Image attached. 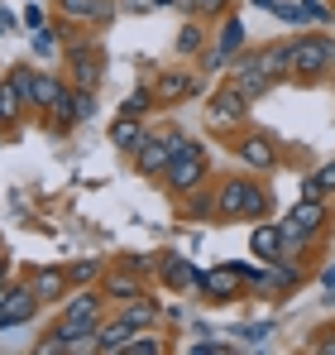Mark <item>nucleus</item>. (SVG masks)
Segmentation results:
<instances>
[{
    "label": "nucleus",
    "instance_id": "obj_1",
    "mask_svg": "<svg viewBox=\"0 0 335 355\" xmlns=\"http://www.w3.org/2000/svg\"><path fill=\"white\" fill-rule=\"evenodd\" d=\"M269 211H273V192L249 168L216 182V221H264Z\"/></svg>",
    "mask_w": 335,
    "mask_h": 355
},
{
    "label": "nucleus",
    "instance_id": "obj_2",
    "mask_svg": "<svg viewBox=\"0 0 335 355\" xmlns=\"http://www.w3.org/2000/svg\"><path fill=\"white\" fill-rule=\"evenodd\" d=\"M62 72L82 92H96L101 87V77H106V49H101V34L96 29H87V34L77 29L72 39H62Z\"/></svg>",
    "mask_w": 335,
    "mask_h": 355
},
{
    "label": "nucleus",
    "instance_id": "obj_3",
    "mask_svg": "<svg viewBox=\"0 0 335 355\" xmlns=\"http://www.w3.org/2000/svg\"><path fill=\"white\" fill-rule=\"evenodd\" d=\"M331 72H335V39L331 34H292V67H287L292 87H316Z\"/></svg>",
    "mask_w": 335,
    "mask_h": 355
},
{
    "label": "nucleus",
    "instance_id": "obj_4",
    "mask_svg": "<svg viewBox=\"0 0 335 355\" xmlns=\"http://www.w3.org/2000/svg\"><path fill=\"white\" fill-rule=\"evenodd\" d=\"M230 154H235V164L249 168V173H278L282 168L278 135H273V130H259V125L235 130V135H230Z\"/></svg>",
    "mask_w": 335,
    "mask_h": 355
},
{
    "label": "nucleus",
    "instance_id": "obj_5",
    "mask_svg": "<svg viewBox=\"0 0 335 355\" xmlns=\"http://www.w3.org/2000/svg\"><path fill=\"white\" fill-rule=\"evenodd\" d=\"M206 182H211V154H206L201 139H192V144L163 168V178H159V187H163L172 202L187 197V192H197V187H206Z\"/></svg>",
    "mask_w": 335,
    "mask_h": 355
},
{
    "label": "nucleus",
    "instance_id": "obj_6",
    "mask_svg": "<svg viewBox=\"0 0 335 355\" xmlns=\"http://www.w3.org/2000/svg\"><path fill=\"white\" fill-rule=\"evenodd\" d=\"M187 144H192V135H182V130H163V135H154V130H149V135H144V144L129 154V168H134L139 178H149V182H159L163 168L182 154V149H187Z\"/></svg>",
    "mask_w": 335,
    "mask_h": 355
},
{
    "label": "nucleus",
    "instance_id": "obj_7",
    "mask_svg": "<svg viewBox=\"0 0 335 355\" xmlns=\"http://www.w3.org/2000/svg\"><path fill=\"white\" fill-rule=\"evenodd\" d=\"M249 106H254V101H249V96H244L235 82L216 87V92L206 96V111H201V116H206V130L230 139L235 130H244V125H249Z\"/></svg>",
    "mask_w": 335,
    "mask_h": 355
},
{
    "label": "nucleus",
    "instance_id": "obj_8",
    "mask_svg": "<svg viewBox=\"0 0 335 355\" xmlns=\"http://www.w3.org/2000/svg\"><path fill=\"white\" fill-rule=\"evenodd\" d=\"M149 87H154V101L159 106H182V101H192V96L206 92V77H201V67L177 62V67H159L149 77Z\"/></svg>",
    "mask_w": 335,
    "mask_h": 355
},
{
    "label": "nucleus",
    "instance_id": "obj_9",
    "mask_svg": "<svg viewBox=\"0 0 335 355\" xmlns=\"http://www.w3.org/2000/svg\"><path fill=\"white\" fill-rule=\"evenodd\" d=\"M259 274H264V269H244V264L201 269V284H197V293L206 297V302H235V297L244 293V288H254V284H259Z\"/></svg>",
    "mask_w": 335,
    "mask_h": 355
},
{
    "label": "nucleus",
    "instance_id": "obj_10",
    "mask_svg": "<svg viewBox=\"0 0 335 355\" xmlns=\"http://www.w3.org/2000/svg\"><path fill=\"white\" fill-rule=\"evenodd\" d=\"M230 62H235V67H230V82H235L249 101H264V96L278 87V77L264 67V53H259V49H244V53H235Z\"/></svg>",
    "mask_w": 335,
    "mask_h": 355
},
{
    "label": "nucleus",
    "instance_id": "obj_11",
    "mask_svg": "<svg viewBox=\"0 0 335 355\" xmlns=\"http://www.w3.org/2000/svg\"><path fill=\"white\" fill-rule=\"evenodd\" d=\"M278 226H282V236H307V240H316L326 226H331V202H326V197H302V202L282 216Z\"/></svg>",
    "mask_w": 335,
    "mask_h": 355
},
{
    "label": "nucleus",
    "instance_id": "obj_12",
    "mask_svg": "<svg viewBox=\"0 0 335 355\" xmlns=\"http://www.w3.org/2000/svg\"><path fill=\"white\" fill-rule=\"evenodd\" d=\"M106 307H111V297L101 293V284H96V288L67 293V297H62V312H57V317H62V322H77V327H91V331H96V327L111 317Z\"/></svg>",
    "mask_w": 335,
    "mask_h": 355
},
{
    "label": "nucleus",
    "instance_id": "obj_13",
    "mask_svg": "<svg viewBox=\"0 0 335 355\" xmlns=\"http://www.w3.org/2000/svg\"><path fill=\"white\" fill-rule=\"evenodd\" d=\"M39 293L29 288V284H10V297H5V307H0V331H10V327H29L34 317H39Z\"/></svg>",
    "mask_w": 335,
    "mask_h": 355
},
{
    "label": "nucleus",
    "instance_id": "obj_14",
    "mask_svg": "<svg viewBox=\"0 0 335 355\" xmlns=\"http://www.w3.org/2000/svg\"><path fill=\"white\" fill-rule=\"evenodd\" d=\"M159 284H163L168 293H187V288H197V284H201V269H197V259L163 254V259H159Z\"/></svg>",
    "mask_w": 335,
    "mask_h": 355
},
{
    "label": "nucleus",
    "instance_id": "obj_15",
    "mask_svg": "<svg viewBox=\"0 0 335 355\" xmlns=\"http://www.w3.org/2000/svg\"><path fill=\"white\" fill-rule=\"evenodd\" d=\"M72 92V82H67V72H57V67H39V82H34V106H39V120L48 116L53 106H62V96Z\"/></svg>",
    "mask_w": 335,
    "mask_h": 355
},
{
    "label": "nucleus",
    "instance_id": "obj_16",
    "mask_svg": "<svg viewBox=\"0 0 335 355\" xmlns=\"http://www.w3.org/2000/svg\"><path fill=\"white\" fill-rule=\"evenodd\" d=\"M235 53H244V19H239V15H225L221 19V39H216V53H211V67H206V72L230 67Z\"/></svg>",
    "mask_w": 335,
    "mask_h": 355
},
{
    "label": "nucleus",
    "instance_id": "obj_17",
    "mask_svg": "<svg viewBox=\"0 0 335 355\" xmlns=\"http://www.w3.org/2000/svg\"><path fill=\"white\" fill-rule=\"evenodd\" d=\"M29 288L39 293V302H62V297L72 293V279H67L62 264H48V269H34L29 274Z\"/></svg>",
    "mask_w": 335,
    "mask_h": 355
},
{
    "label": "nucleus",
    "instance_id": "obj_18",
    "mask_svg": "<svg viewBox=\"0 0 335 355\" xmlns=\"http://www.w3.org/2000/svg\"><path fill=\"white\" fill-rule=\"evenodd\" d=\"M101 293L111 297V302H129V297H139V293H149L144 288V274H134V269H106L101 274Z\"/></svg>",
    "mask_w": 335,
    "mask_h": 355
},
{
    "label": "nucleus",
    "instance_id": "obj_19",
    "mask_svg": "<svg viewBox=\"0 0 335 355\" xmlns=\"http://www.w3.org/2000/svg\"><path fill=\"white\" fill-rule=\"evenodd\" d=\"M120 317H125L134 331H154V327L163 322V302L149 297V293H139V297H129V302H120Z\"/></svg>",
    "mask_w": 335,
    "mask_h": 355
},
{
    "label": "nucleus",
    "instance_id": "obj_20",
    "mask_svg": "<svg viewBox=\"0 0 335 355\" xmlns=\"http://www.w3.org/2000/svg\"><path fill=\"white\" fill-rule=\"evenodd\" d=\"M249 254L264 259V264L282 259V226L278 221H254V231H249Z\"/></svg>",
    "mask_w": 335,
    "mask_h": 355
},
{
    "label": "nucleus",
    "instance_id": "obj_21",
    "mask_svg": "<svg viewBox=\"0 0 335 355\" xmlns=\"http://www.w3.org/2000/svg\"><path fill=\"white\" fill-rule=\"evenodd\" d=\"M144 135H149V125H144V116H115L111 120V144L129 159L139 144H144Z\"/></svg>",
    "mask_w": 335,
    "mask_h": 355
},
{
    "label": "nucleus",
    "instance_id": "obj_22",
    "mask_svg": "<svg viewBox=\"0 0 335 355\" xmlns=\"http://www.w3.org/2000/svg\"><path fill=\"white\" fill-rule=\"evenodd\" d=\"M134 341V327L115 312V317H106L101 327H96V355H115V351H125Z\"/></svg>",
    "mask_w": 335,
    "mask_h": 355
},
{
    "label": "nucleus",
    "instance_id": "obj_23",
    "mask_svg": "<svg viewBox=\"0 0 335 355\" xmlns=\"http://www.w3.org/2000/svg\"><path fill=\"white\" fill-rule=\"evenodd\" d=\"M177 216H182V221H216V187L206 182V187L177 197Z\"/></svg>",
    "mask_w": 335,
    "mask_h": 355
},
{
    "label": "nucleus",
    "instance_id": "obj_24",
    "mask_svg": "<svg viewBox=\"0 0 335 355\" xmlns=\"http://www.w3.org/2000/svg\"><path fill=\"white\" fill-rule=\"evenodd\" d=\"M24 120H29V106L19 101V92L10 82H0V135H15Z\"/></svg>",
    "mask_w": 335,
    "mask_h": 355
},
{
    "label": "nucleus",
    "instance_id": "obj_25",
    "mask_svg": "<svg viewBox=\"0 0 335 355\" xmlns=\"http://www.w3.org/2000/svg\"><path fill=\"white\" fill-rule=\"evenodd\" d=\"M5 82L19 92V101L29 106V116L39 120V106H34V82H39V67H29V62H15V67H5Z\"/></svg>",
    "mask_w": 335,
    "mask_h": 355
},
{
    "label": "nucleus",
    "instance_id": "obj_26",
    "mask_svg": "<svg viewBox=\"0 0 335 355\" xmlns=\"http://www.w3.org/2000/svg\"><path fill=\"white\" fill-rule=\"evenodd\" d=\"M172 49H177V58H197L201 49H206V29H201V19H187L182 29H177V39H172Z\"/></svg>",
    "mask_w": 335,
    "mask_h": 355
},
{
    "label": "nucleus",
    "instance_id": "obj_27",
    "mask_svg": "<svg viewBox=\"0 0 335 355\" xmlns=\"http://www.w3.org/2000/svg\"><path fill=\"white\" fill-rule=\"evenodd\" d=\"M259 53H264V67H269L278 82H287V67H292V34L278 39V44H264Z\"/></svg>",
    "mask_w": 335,
    "mask_h": 355
},
{
    "label": "nucleus",
    "instance_id": "obj_28",
    "mask_svg": "<svg viewBox=\"0 0 335 355\" xmlns=\"http://www.w3.org/2000/svg\"><path fill=\"white\" fill-rule=\"evenodd\" d=\"M302 197H326V202H331V197H335V159H331V164H321L316 173L302 178Z\"/></svg>",
    "mask_w": 335,
    "mask_h": 355
},
{
    "label": "nucleus",
    "instance_id": "obj_29",
    "mask_svg": "<svg viewBox=\"0 0 335 355\" xmlns=\"http://www.w3.org/2000/svg\"><path fill=\"white\" fill-rule=\"evenodd\" d=\"M163 351L168 346H163V336H159V327H154V331H134V341L120 355H163Z\"/></svg>",
    "mask_w": 335,
    "mask_h": 355
},
{
    "label": "nucleus",
    "instance_id": "obj_30",
    "mask_svg": "<svg viewBox=\"0 0 335 355\" xmlns=\"http://www.w3.org/2000/svg\"><path fill=\"white\" fill-rule=\"evenodd\" d=\"M182 5H187V15H192V19H201V24L230 15V0H182Z\"/></svg>",
    "mask_w": 335,
    "mask_h": 355
},
{
    "label": "nucleus",
    "instance_id": "obj_31",
    "mask_svg": "<svg viewBox=\"0 0 335 355\" xmlns=\"http://www.w3.org/2000/svg\"><path fill=\"white\" fill-rule=\"evenodd\" d=\"M154 106H159V101H154V87L144 82L139 92H129V96H125V106H120V116H149Z\"/></svg>",
    "mask_w": 335,
    "mask_h": 355
},
{
    "label": "nucleus",
    "instance_id": "obj_32",
    "mask_svg": "<svg viewBox=\"0 0 335 355\" xmlns=\"http://www.w3.org/2000/svg\"><path fill=\"white\" fill-rule=\"evenodd\" d=\"M101 274H106V269H101L96 259H82V264H67V279H72V284H82V288H87V284H96Z\"/></svg>",
    "mask_w": 335,
    "mask_h": 355
},
{
    "label": "nucleus",
    "instance_id": "obj_33",
    "mask_svg": "<svg viewBox=\"0 0 335 355\" xmlns=\"http://www.w3.org/2000/svg\"><path fill=\"white\" fill-rule=\"evenodd\" d=\"M307 351H326V355H335V327H321V331H311Z\"/></svg>",
    "mask_w": 335,
    "mask_h": 355
},
{
    "label": "nucleus",
    "instance_id": "obj_34",
    "mask_svg": "<svg viewBox=\"0 0 335 355\" xmlns=\"http://www.w3.org/2000/svg\"><path fill=\"white\" fill-rule=\"evenodd\" d=\"M269 331H273V327H269V322H259V327H244V331H235V336H244V341H264Z\"/></svg>",
    "mask_w": 335,
    "mask_h": 355
},
{
    "label": "nucleus",
    "instance_id": "obj_35",
    "mask_svg": "<svg viewBox=\"0 0 335 355\" xmlns=\"http://www.w3.org/2000/svg\"><path fill=\"white\" fill-rule=\"evenodd\" d=\"M24 24H29V29H44V10L29 5V10H24Z\"/></svg>",
    "mask_w": 335,
    "mask_h": 355
},
{
    "label": "nucleus",
    "instance_id": "obj_36",
    "mask_svg": "<svg viewBox=\"0 0 335 355\" xmlns=\"http://www.w3.org/2000/svg\"><path fill=\"white\" fill-rule=\"evenodd\" d=\"M120 264H125V269H134V274H144V269H149V259H144V254H125Z\"/></svg>",
    "mask_w": 335,
    "mask_h": 355
},
{
    "label": "nucleus",
    "instance_id": "obj_37",
    "mask_svg": "<svg viewBox=\"0 0 335 355\" xmlns=\"http://www.w3.org/2000/svg\"><path fill=\"white\" fill-rule=\"evenodd\" d=\"M10 29H15V10H5V5H0V39H5Z\"/></svg>",
    "mask_w": 335,
    "mask_h": 355
},
{
    "label": "nucleus",
    "instance_id": "obj_38",
    "mask_svg": "<svg viewBox=\"0 0 335 355\" xmlns=\"http://www.w3.org/2000/svg\"><path fill=\"white\" fill-rule=\"evenodd\" d=\"M321 284H326V293L335 297V264H331V269H326V279H321Z\"/></svg>",
    "mask_w": 335,
    "mask_h": 355
},
{
    "label": "nucleus",
    "instance_id": "obj_39",
    "mask_svg": "<svg viewBox=\"0 0 335 355\" xmlns=\"http://www.w3.org/2000/svg\"><path fill=\"white\" fill-rule=\"evenodd\" d=\"M5 279H10V264H5V254H0V284H5Z\"/></svg>",
    "mask_w": 335,
    "mask_h": 355
},
{
    "label": "nucleus",
    "instance_id": "obj_40",
    "mask_svg": "<svg viewBox=\"0 0 335 355\" xmlns=\"http://www.w3.org/2000/svg\"><path fill=\"white\" fill-rule=\"evenodd\" d=\"M5 297H10V284H0V307H5Z\"/></svg>",
    "mask_w": 335,
    "mask_h": 355
},
{
    "label": "nucleus",
    "instance_id": "obj_41",
    "mask_svg": "<svg viewBox=\"0 0 335 355\" xmlns=\"http://www.w3.org/2000/svg\"><path fill=\"white\" fill-rule=\"evenodd\" d=\"M149 5H182V0H149Z\"/></svg>",
    "mask_w": 335,
    "mask_h": 355
},
{
    "label": "nucleus",
    "instance_id": "obj_42",
    "mask_svg": "<svg viewBox=\"0 0 335 355\" xmlns=\"http://www.w3.org/2000/svg\"><path fill=\"white\" fill-rule=\"evenodd\" d=\"M331 92H335V72H331Z\"/></svg>",
    "mask_w": 335,
    "mask_h": 355
},
{
    "label": "nucleus",
    "instance_id": "obj_43",
    "mask_svg": "<svg viewBox=\"0 0 335 355\" xmlns=\"http://www.w3.org/2000/svg\"><path fill=\"white\" fill-rule=\"evenodd\" d=\"M0 82H5V67H0Z\"/></svg>",
    "mask_w": 335,
    "mask_h": 355
}]
</instances>
